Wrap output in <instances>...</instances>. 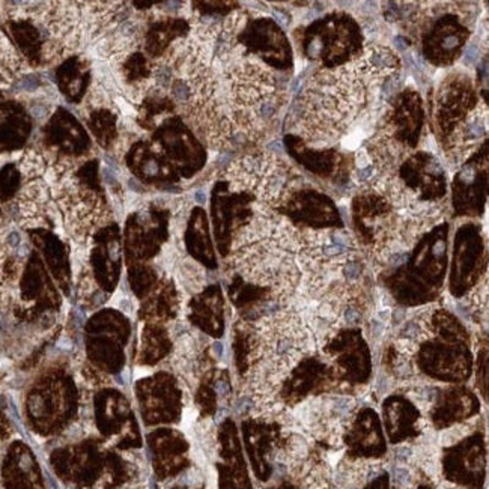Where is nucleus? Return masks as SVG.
<instances>
[{
	"mask_svg": "<svg viewBox=\"0 0 489 489\" xmlns=\"http://www.w3.org/2000/svg\"><path fill=\"white\" fill-rule=\"evenodd\" d=\"M370 85L349 62L316 72L299 98L296 128L307 143L328 146L339 142L367 107Z\"/></svg>",
	"mask_w": 489,
	"mask_h": 489,
	"instance_id": "obj_1",
	"label": "nucleus"
},
{
	"mask_svg": "<svg viewBox=\"0 0 489 489\" xmlns=\"http://www.w3.org/2000/svg\"><path fill=\"white\" fill-rule=\"evenodd\" d=\"M298 244L299 238L292 226L270 208L259 205L235 238V267L253 283L289 291L296 280L293 253Z\"/></svg>",
	"mask_w": 489,
	"mask_h": 489,
	"instance_id": "obj_2",
	"label": "nucleus"
},
{
	"mask_svg": "<svg viewBox=\"0 0 489 489\" xmlns=\"http://www.w3.org/2000/svg\"><path fill=\"white\" fill-rule=\"evenodd\" d=\"M224 179L231 190L248 192L256 196L259 205L270 208L296 190L299 175L279 155L248 154L231 163Z\"/></svg>",
	"mask_w": 489,
	"mask_h": 489,
	"instance_id": "obj_3",
	"label": "nucleus"
},
{
	"mask_svg": "<svg viewBox=\"0 0 489 489\" xmlns=\"http://www.w3.org/2000/svg\"><path fill=\"white\" fill-rule=\"evenodd\" d=\"M38 147L59 157L83 160L92 152L94 145L80 121L66 108L56 107L41 128Z\"/></svg>",
	"mask_w": 489,
	"mask_h": 489,
	"instance_id": "obj_4",
	"label": "nucleus"
},
{
	"mask_svg": "<svg viewBox=\"0 0 489 489\" xmlns=\"http://www.w3.org/2000/svg\"><path fill=\"white\" fill-rule=\"evenodd\" d=\"M33 130V119L23 102L0 101V154L21 150Z\"/></svg>",
	"mask_w": 489,
	"mask_h": 489,
	"instance_id": "obj_5",
	"label": "nucleus"
},
{
	"mask_svg": "<svg viewBox=\"0 0 489 489\" xmlns=\"http://www.w3.org/2000/svg\"><path fill=\"white\" fill-rule=\"evenodd\" d=\"M59 92L71 104H80L92 83V60L85 54H74L54 68Z\"/></svg>",
	"mask_w": 489,
	"mask_h": 489,
	"instance_id": "obj_6",
	"label": "nucleus"
},
{
	"mask_svg": "<svg viewBox=\"0 0 489 489\" xmlns=\"http://www.w3.org/2000/svg\"><path fill=\"white\" fill-rule=\"evenodd\" d=\"M125 163L131 173L143 182H167L175 179L167 158L160 150H154L152 143L146 140H139L128 149Z\"/></svg>",
	"mask_w": 489,
	"mask_h": 489,
	"instance_id": "obj_7",
	"label": "nucleus"
},
{
	"mask_svg": "<svg viewBox=\"0 0 489 489\" xmlns=\"http://www.w3.org/2000/svg\"><path fill=\"white\" fill-rule=\"evenodd\" d=\"M190 23L184 18L158 17L147 18L143 36V47L150 60H160L170 46L188 35Z\"/></svg>",
	"mask_w": 489,
	"mask_h": 489,
	"instance_id": "obj_8",
	"label": "nucleus"
},
{
	"mask_svg": "<svg viewBox=\"0 0 489 489\" xmlns=\"http://www.w3.org/2000/svg\"><path fill=\"white\" fill-rule=\"evenodd\" d=\"M83 121L95 142L105 150H110L119 140L118 107L116 104H88L82 107Z\"/></svg>",
	"mask_w": 489,
	"mask_h": 489,
	"instance_id": "obj_9",
	"label": "nucleus"
},
{
	"mask_svg": "<svg viewBox=\"0 0 489 489\" xmlns=\"http://www.w3.org/2000/svg\"><path fill=\"white\" fill-rule=\"evenodd\" d=\"M27 72V63L23 60L12 41L0 29V91L12 89Z\"/></svg>",
	"mask_w": 489,
	"mask_h": 489,
	"instance_id": "obj_10",
	"label": "nucleus"
},
{
	"mask_svg": "<svg viewBox=\"0 0 489 489\" xmlns=\"http://www.w3.org/2000/svg\"><path fill=\"white\" fill-rule=\"evenodd\" d=\"M152 68H154V60H150L145 53L134 51L118 66L115 74H118L124 80L128 89V88L140 86L152 79Z\"/></svg>",
	"mask_w": 489,
	"mask_h": 489,
	"instance_id": "obj_11",
	"label": "nucleus"
},
{
	"mask_svg": "<svg viewBox=\"0 0 489 489\" xmlns=\"http://www.w3.org/2000/svg\"><path fill=\"white\" fill-rule=\"evenodd\" d=\"M21 188V173L17 163L9 161L0 167V202L15 199Z\"/></svg>",
	"mask_w": 489,
	"mask_h": 489,
	"instance_id": "obj_12",
	"label": "nucleus"
},
{
	"mask_svg": "<svg viewBox=\"0 0 489 489\" xmlns=\"http://www.w3.org/2000/svg\"><path fill=\"white\" fill-rule=\"evenodd\" d=\"M343 319L346 324L349 325H357L360 324L361 321V313L355 309V307H348L345 312H343Z\"/></svg>",
	"mask_w": 489,
	"mask_h": 489,
	"instance_id": "obj_13",
	"label": "nucleus"
},
{
	"mask_svg": "<svg viewBox=\"0 0 489 489\" xmlns=\"http://www.w3.org/2000/svg\"><path fill=\"white\" fill-rule=\"evenodd\" d=\"M394 479H396L397 483H400V485H406V483L409 482V473H408L406 470H403V468H397V470L394 471Z\"/></svg>",
	"mask_w": 489,
	"mask_h": 489,
	"instance_id": "obj_14",
	"label": "nucleus"
},
{
	"mask_svg": "<svg viewBox=\"0 0 489 489\" xmlns=\"http://www.w3.org/2000/svg\"><path fill=\"white\" fill-rule=\"evenodd\" d=\"M214 352L217 354V357H221L223 355V345L220 342H215L214 343Z\"/></svg>",
	"mask_w": 489,
	"mask_h": 489,
	"instance_id": "obj_15",
	"label": "nucleus"
},
{
	"mask_svg": "<svg viewBox=\"0 0 489 489\" xmlns=\"http://www.w3.org/2000/svg\"><path fill=\"white\" fill-rule=\"evenodd\" d=\"M0 101H3V92L0 91Z\"/></svg>",
	"mask_w": 489,
	"mask_h": 489,
	"instance_id": "obj_16",
	"label": "nucleus"
}]
</instances>
